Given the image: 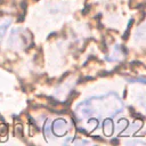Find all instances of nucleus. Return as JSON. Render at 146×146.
I'll use <instances>...</instances> for the list:
<instances>
[{"label":"nucleus","mask_w":146,"mask_h":146,"mask_svg":"<svg viewBox=\"0 0 146 146\" xmlns=\"http://www.w3.org/2000/svg\"><path fill=\"white\" fill-rule=\"evenodd\" d=\"M30 40L29 33L22 29H15L10 33V38L8 40V44L14 49H23L27 46Z\"/></svg>","instance_id":"1"},{"label":"nucleus","mask_w":146,"mask_h":146,"mask_svg":"<svg viewBox=\"0 0 146 146\" xmlns=\"http://www.w3.org/2000/svg\"><path fill=\"white\" fill-rule=\"evenodd\" d=\"M10 24H11V19L9 17H1L0 18V41L6 35Z\"/></svg>","instance_id":"3"},{"label":"nucleus","mask_w":146,"mask_h":146,"mask_svg":"<svg viewBox=\"0 0 146 146\" xmlns=\"http://www.w3.org/2000/svg\"><path fill=\"white\" fill-rule=\"evenodd\" d=\"M103 128H104V132H105L106 136L112 135V132H113V124H112L111 120H105V122L103 124Z\"/></svg>","instance_id":"4"},{"label":"nucleus","mask_w":146,"mask_h":146,"mask_svg":"<svg viewBox=\"0 0 146 146\" xmlns=\"http://www.w3.org/2000/svg\"><path fill=\"white\" fill-rule=\"evenodd\" d=\"M44 128H47V130L44 129V133H47L48 136L50 135V131H51V133H54L58 137H62L67 131V123L64 119H57L51 123L50 127L47 124Z\"/></svg>","instance_id":"2"}]
</instances>
